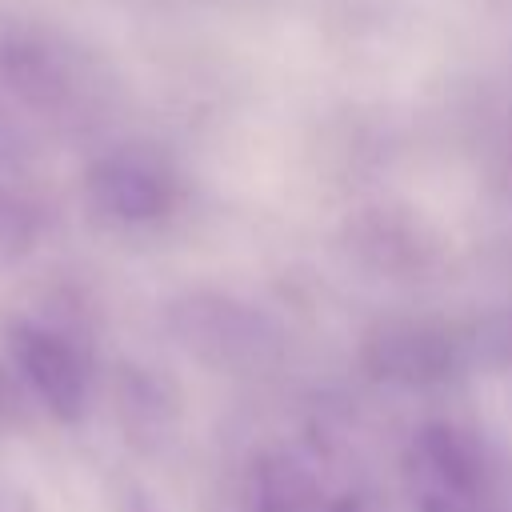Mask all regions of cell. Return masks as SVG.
Returning <instances> with one entry per match:
<instances>
[{
	"mask_svg": "<svg viewBox=\"0 0 512 512\" xmlns=\"http://www.w3.org/2000/svg\"><path fill=\"white\" fill-rule=\"evenodd\" d=\"M404 492L416 512H500L504 464L472 432L448 420L420 424L400 460Z\"/></svg>",
	"mask_w": 512,
	"mask_h": 512,
	"instance_id": "1",
	"label": "cell"
},
{
	"mask_svg": "<svg viewBox=\"0 0 512 512\" xmlns=\"http://www.w3.org/2000/svg\"><path fill=\"white\" fill-rule=\"evenodd\" d=\"M320 444L260 448L240 480V512H324L332 480Z\"/></svg>",
	"mask_w": 512,
	"mask_h": 512,
	"instance_id": "2",
	"label": "cell"
},
{
	"mask_svg": "<svg viewBox=\"0 0 512 512\" xmlns=\"http://www.w3.org/2000/svg\"><path fill=\"white\" fill-rule=\"evenodd\" d=\"M16 368L24 372L28 388L40 396V404L60 420L76 424L88 412V360L76 348L72 336L20 320L8 336Z\"/></svg>",
	"mask_w": 512,
	"mask_h": 512,
	"instance_id": "3",
	"label": "cell"
},
{
	"mask_svg": "<svg viewBox=\"0 0 512 512\" xmlns=\"http://www.w3.org/2000/svg\"><path fill=\"white\" fill-rule=\"evenodd\" d=\"M324 512H388V496L372 480H344L332 488Z\"/></svg>",
	"mask_w": 512,
	"mask_h": 512,
	"instance_id": "4",
	"label": "cell"
},
{
	"mask_svg": "<svg viewBox=\"0 0 512 512\" xmlns=\"http://www.w3.org/2000/svg\"><path fill=\"white\" fill-rule=\"evenodd\" d=\"M136 512H160L152 500H144V496H136Z\"/></svg>",
	"mask_w": 512,
	"mask_h": 512,
	"instance_id": "5",
	"label": "cell"
}]
</instances>
